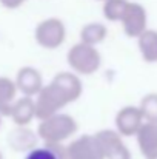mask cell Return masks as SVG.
<instances>
[{
    "label": "cell",
    "mask_w": 157,
    "mask_h": 159,
    "mask_svg": "<svg viewBox=\"0 0 157 159\" xmlns=\"http://www.w3.org/2000/svg\"><path fill=\"white\" fill-rule=\"evenodd\" d=\"M17 87L14 84V79L0 76V116L9 117L11 108L17 101Z\"/></svg>",
    "instance_id": "cell-13"
},
{
    "label": "cell",
    "mask_w": 157,
    "mask_h": 159,
    "mask_svg": "<svg viewBox=\"0 0 157 159\" xmlns=\"http://www.w3.org/2000/svg\"><path fill=\"white\" fill-rule=\"evenodd\" d=\"M2 120H3V117H2V116H0V127H2Z\"/></svg>",
    "instance_id": "cell-21"
},
{
    "label": "cell",
    "mask_w": 157,
    "mask_h": 159,
    "mask_svg": "<svg viewBox=\"0 0 157 159\" xmlns=\"http://www.w3.org/2000/svg\"><path fill=\"white\" fill-rule=\"evenodd\" d=\"M39 136L29 127H14L8 133V145L17 153H28L37 147Z\"/></svg>",
    "instance_id": "cell-10"
},
{
    "label": "cell",
    "mask_w": 157,
    "mask_h": 159,
    "mask_svg": "<svg viewBox=\"0 0 157 159\" xmlns=\"http://www.w3.org/2000/svg\"><path fill=\"white\" fill-rule=\"evenodd\" d=\"M123 33L131 39H139L148 30V14L146 9L136 2H129L123 17L120 20Z\"/></svg>",
    "instance_id": "cell-6"
},
{
    "label": "cell",
    "mask_w": 157,
    "mask_h": 159,
    "mask_svg": "<svg viewBox=\"0 0 157 159\" xmlns=\"http://www.w3.org/2000/svg\"><path fill=\"white\" fill-rule=\"evenodd\" d=\"M99 2H105V0H99Z\"/></svg>",
    "instance_id": "cell-23"
},
{
    "label": "cell",
    "mask_w": 157,
    "mask_h": 159,
    "mask_svg": "<svg viewBox=\"0 0 157 159\" xmlns=\"http://www.w3.org/2000/svg\"><path fill=\"white\" fill-rule=\"evenodd\" d=\"M14 84L17 87V91L22 93V96L33 99L40 93V90L45 85L42 73L34 66H22L15 74Z\"/></svg>",
    "instance_id": "cell-9"
},
{
    "label": "cell",
    "mask_w": 157,
    "mask_h": 159,
    "mask_svg": "<svg viewBox=\"0 0 157 159\" xmlns=\"http://www.w3.org/2000/svg\"><path fill=\"white\" fill-rule=\"evenodd\" d=\"M9 117L12 119L15 127H29L36 119V104L33 98H17L11 108Z\"/></svg>",
    "instance_id": "cell-11"
},
{
    "label": "cell",
    "mask_w": 157,
    "mask_h": 159,
    "mask_svg": "<svg viewBox=\"0 0 157 159\" xmlns=\"http://www.w3.org/2000/svg\"><path fill=\"white\" fill-rule=\"evenodd\" d=\"M139 110H140L145 122L157 124V93L145 94L139 104Z\"/></svg>",
    "instance_id": "cell-18"
},
{
    "label": "cell",
    "mask_w": 157,
    "mask_h": 159,
    "mask_svg": "<svg viewBox=\"0 0 157 159\" xmlns=\"http://www.w3.org/2000/svg\"><path fill=\"white\" fill-rule=\"evenodd\" d=\"M94 136L97 138L102 153L105 159H131V152L128 148V145L125 144L123 138L116 131V130H100L97 133H94Z\"/></svg>",
    "instance_id": "cell-7"
},
{
    "label": "cell",
    "mask_w": 157,
    "mask_h": 159,
    "mask_svg": "<svg viewBox=\"0 0 157 159\" xmlns=\"http://www.w3.org/2000/svg\"><path fill=\"white\" fill-rule=\"evenodd\" d=\"M137 47L142 59L146 63H157V31L156 30H146L139 39Z\"/></svg>",
    "instance_id": "cell-15"
},
{
    "label": "cell",
    "mask_w": 157,
    "mask_h": 159,
    "mask_svg": "<svg viewBox=\"0 0 157 159\" xmlns=\"http://www.w3.org/2000/svg\"><path fill=\"white\" fill-rule=\"evenodd\" d=\"M66 63L69 71L82 79V76H93L102 66V56L96 47L77 42L66 53Z\"/></svg>",
    "instance_id": "cell-3"
},
{
    "label": "cell",
    "mask_w": 157,
    "mask_h": 159,
    "mask_svg": "<svg viewBox=\"0 0 157 159\" xmlns=\"http://www.w3.org/2000/svg\"><path fill=\"white\" fill-rule=\"evenodd\" d=\"M143 122L145 120H143V116H142L139 107L126 105L117 111L116 119H114V125H116L114 130L122 138H133L137 134V131L140 130Z\"/></svg>",
    "instance_id": "cell-8"
},
{
    "label": "cell",
    "mask_w": 157,
    "mask_h": 159,
    "mask_svg": "<svg viewBox=\"0 0 157 159\" xmlns=\"http://www.w3.org/2000/svg\"><path fill=\"white\" fill-rule=\"evenodd\" d=\"M83 93V82L79 76L71 71L57 73L48 85H43L40 93L34 98L36 119L43 120L51 117L66 105L80 99Z\"/></svg>",
    "instance_id": "cell-1"
},
{
    "label": "cell",
    "mask_w": 157,
    "mask_h": 159,
    "mask_svg": "<svg viewBox=\"0 0 157 159\" xmlns=\"http://www.w3.org/2000/svg\"><path fill=\"white\" fill-rule=\"evenodd\" d=\"M134 138L137 139V147L145 159L157 155V124L143 122Z\"/></svg>",
    "instance_id": "cell-12"
},
{
    "label": "cell",
    "mask_w": 157,
    "mask_h": 159,
    "mask_svg": "<svg viewBox=\"0 0 157 159\" xmlns=\"http://www.w3.org/2000/svg\"><path fill=\"white\" fill-rule=\"evenodd\" d=\"M28 0H0V5L6 9H19L20 6H23Z\"/></svg>",
    "instance_id": "cell-19"
},
{
    "label": "cell",
    "mask_w": 157,
    "mask_h": 159,
    "mask_svg": "<svg viewBox=\"0 0 157 159\" xmlns=\"http://www.w3.org/2000/svg\"><path fill=\"white\" fill-rule=\"evenodd\" d=\"M128 3H129L128 0H105L103 6H102L103 17L108 22H114V23L119 22L120 23Z\"/></svg>",
    "instance_id": "cell-17"
},
{
    "label": "cell",
    "mask_w": 157,
    "mask_h": 159,
    "mask_svg": "<svg viewBox=\"0 0 157 159\" xmlns=\"http://www.w3.org/2000/svg\"><path fill=\"white\" fill-rule=\"evenodd\" d=\"M23 159H66L65 145H42L28 152Z\"/></svg>",
    "instance_id": "cell-16"
},
{
    "label": "cell",
    "mask_w": 157,
    "mask_h": 159,
    "mask_svg": "<svg viewBox=\"0 0 157 159\" xmlns=\"http://www.w3.org/2000/svg\"><path fill=\"white\" fill-rule=\"evenodd\" d=\"M66 159H105L100 144L94 134H82L72 138L65 145Z\"/></svg>",
    "instance_id": "cell-5"
},
{
    "label": "cell",
    "mask_w": 157,
    "mask_h": 159,
    "mask_svg": "<svg viewBox=\"0 0 157 159\" xmlns=\"http://www.w3.org/2000/svg\"><path fill=\"white\" fill-rule=\"evenodd\" d=\"M0 159H5V158H3V153H2V150H0Z\"/></svg>",
    "instance_id": "cell-20"
},
{
    "label": "cell",
    "mask_w": 157,
    "mask_h": 159,
    "mask_svg": "<svg viewBox=\"0 0 157 159\" xmlns=\"http://www.w3.org/2000/svg\"><path fill=\"white\" fill-rule=\"evenodd\" d=\"M150 159H157V155H156V156H153V158H150Z\"/></svg>",
    "instance_id": "cell-22"
},
{
    "label": "cell",
    "mask_w": 157,
    "mask_h": 159,
    "mask_svg": "<svg viewBox=\"0 0 157 159\" xmlns=\"http://www.w3.org/2000/svg\"><path fill=\"white\" fill-rule=\"evenodd\" d=\"M108 36V28L100 22H89L80 30V42L89 47L100 45Z\"/></svg>",
    "instance_id": "cell-14"
},
{
    "label": "cell",
    "mask_w": 157,
    "mask_h": 159,
    "mask_svg": "<svg viewBox=\"0 0 157 159\" xmlns=\"http://www.w3.org/2000/svg\"><path fill=\"white\" fill-rule=\"evenodd\" d=\"M77 120L66 113H57L51 117L39 120L37 136L43 141L45 145H66L77 133Z\"/></svg>",
    "instance_id": "cell-2"
},
{
    "label": "cell",
    "mask_w": 157,
    "mask_h": 159,
    "mask_svg": "<svg viewBox=\"0 0 157 159\" xmlns=\"http://www.w3.org/2000/svg\"><path fill=\"white\" fill-rule=\"evenodd\" d=\"M34 39L39 47L45 50H57L66 39V26L63 20L57 17H48L37 23L34 30Z\"/></svg>",
    "instance_id": "cell-4"
}]
</instances>
